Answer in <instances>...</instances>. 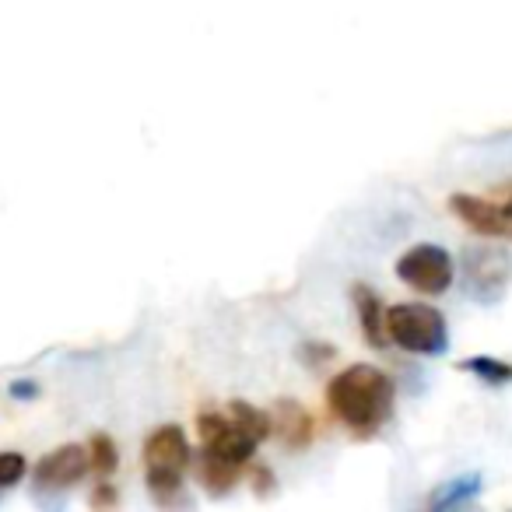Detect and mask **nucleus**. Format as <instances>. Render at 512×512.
<instances>
[{
    "label": "nucleus",
    "mask_w": 512,
    "mask_h": 512,
    "mask_svg": "<svg viewBox=\"0 0 512 512\" xmlns=\"http://www.w3.org/2000/svg\"><path fill=\"white\" fill-rule=\"evenodd\" d=\"M25 456L22 453H0V491H8L11 484H18L25 477Z\"/></svg>",
    "instance_id": "obj_14"
},
{
    "label": "nucleus",
    "mask_w": 512,
    "mask_h": 512,
    "mask_svg": "<svg viewBox=\"0 0 512 512\" xmlns=\"http://www.w3.org/2000/svg\"><path fill=\"white\" fill-rule=\"evenodd\" d=\"M467 292L477 302H498L512 281V256L495 246H474L463 253Z\"/></svg>",
    "instance_id": "obj_6"
},
{
    "label": "nucleus",
    "mask_w": 512,
    "mask_h": 512,
    "mask_svg": "<svg viewBox=\"0 0 512 512\" xmlns=\"http://www.w3.org/2000/svg\"><path fill=\"white\" fill-rule=\"evenodd\" d=\"M249 481H256V488L267 491V484H271V470L264 467H253V474H249Z\"/></svg>",
    "instance_id": "obj_15"
},
{
    "label": "nucleus",
    "mask_w": 512,
    "mask_h": 512,
    "mask_svg": "<svg viewBox=\"0 0 512 512\" xmlns=\"http://www.w3.org/2000/svg\"><path fill=\"white\" fill-rule=\"evenodd\" d=\"M271 428L295 449L313 442V418H309L306 407H299L295 400H281L278 414L271 418Z\"/></svg>",
    "instance_id": "obj_10"
},
{
    "label": "nucleus",
    "mask_w": 512,
    "mask_h": 512,
    "mask_svg": "<svg viewBox=\"0 0 512 512\" xmlns=\"http://www.w3.org/2000/svg\"><path fill=\"white\" fill-rule=\"evenodd\" d=\"M271 414H264L260 407L235 400L225 411L214 407L197 418V477L211 495H225L232 491V484L239 481V474L249 467L256 446L271 435Z\"/></svg>",
    "instance_id": "obj_1"
},
{
    "label": "nucleus",
    "mask_w": 512,
    "mask_h": 512,
    "mask_svg": "<svg viewBox=\"0 0 512 512\" xmlns=\"http://www.w3.org/2000/svg\"><path fill=\"white\" fill-rule=\"evenodd\" d=\"M449 211H453L456 218H460L463 225L470 228V232L488 235V239H495V235H505L502 207L488 204V200L470 197V193H456V197H449Z\"/></svg>",
    "instance_id": "obj_8"
},
{
    "label": "nucleus",
    "mask_w": 512,
    "mask_h": 512,
    "mask_svg": "<svg viewBox=\"0 0 512 512\" xmlns=\"http://www.w3.org/2000/svg\"><path fill=\"white\" fill-rule=\"evenodd\" d=\"M355 306H358V327L372 348H386V309L379 295L369 285H355Z\"/></svg>",
    "instance_id": "obj_9"
},
{
    "label": "nucleus",
    "mask_w": 512,
    "mask_h": 512,
    "mask_svg": "<svg viewBox=\"0 0 512 512\" xmlns=\"http://www.w3.org/2000/svg\"><path fill=\"white\" fill-rule=\"evenodd\" d=\"M502 218H505V235H509V239H512V197L502 204Z\"/></svg>",
    "instance_id": "obj_17"
},
{
    "label": "nucleus",
    "mask_w": 512,
    "mask_h": 512,
    "mask_svg": "<svg viewBox=\"0 0 512 512\" xmlns=\"http://www.w3.org/2000/svg\"><path fill=\"white\" fill-rule=\"evenodd\" d=\"M393 379L376 365H351L327 386V407L351 435L369 439L393 418Z\"/></svg>",
    "instance_id": "obj_2"
},
{
    "label": "nucleus",
    "mask_w": 512,
    "mask_h": 512,
    "mask_svg": "<svg viewBox=\"0 0 512 512\" xmlns=\"http://www.w3.org/2000/svg\"><path fill=\"white\" fill-rule=\"evenodd\" d=\"M463 372H470V376H477L481 383L488 386H505L512 383V365L502 362V358H488V355H474L467 358V362H460Z\"/></svg>",
    "instance_id": "obj_11"
},
{
    "label": "nucleus",
    "mask_w": 512,
    "mask_h": 512,
    "mask_svg": "<svg viewBox=\"0 0 512 512\" xmlns=\"http://www.w3.org/2000/svg\"><path fill=\"white\" fill-rule=\"evenodd\" d=\"M397 278L421 295H442L453 288L456 278L453 256L442 246H435V242H421V246H411L397 260Z\"/></svg>",
    "instance_id": "obj_5"
},
{
    "label": "nucleus",
    "mask_w": 512,
    "mask_h": 512,
    "mask_svg": "<svg viewBox=\"0 0 512 512\" xmlns=\"http://www.w3.org/2000/svg\"><path fill=\"white\" fill-rule=\"evenodd\" d=\"M92 502H95V505H102V502H109V505H113V502H116V491L109 488V484H99V491H95V498H92Z\"/></svg>",
    "instance_id": "obj_16"
},
{
    "label": "nucleus",
    "mask_w": 512,
    "mask_h": 512,
    "mask_svg": "<svg viewBox=\"0 0 512 512\" xmlns=\"http://www.w3.org/2000/svg\"><path fill=\"white\" fill-rule=\"evenodd\" d=\"M477 491H481V477H477V474L456 477V481L442 484V491L432 498V505H435V509H449V505H463V502H470V498H477Z\"/></svg>",
    "instance_id": "obj_12"
},
{
    "label": "nucleus",
    "mask_w": 512,
    "mask_h": 512,
    "mask_svg": "<svg viewBox=\"0 0 512 512\" xmlns=\"http://www.w3.org/2000/svg\"><path fill=\"white\" fill-rule=\"evenodd\" d=\"M386 341L411 355H442L449 348V327L439 309L425 302H400L386 309Z\"/></svg>",
    "instance_id": "obj_4"
},
{
    "label": "nucleus",
    "mask_w": 512,
    "mask_h": 512,
    "mask_svg": "<svg viewBox=\"0 0 512 512\" xmlns=\"http://www.w3.org/2000/svg\"><path fill=\"white\" fill-rule=\"evenodd\" d=\"M92 470V456H88V446H78V442H67V446L53 449L39 460L36 467V488L39 491H67L81 481V477Z\"/></svg>",
    "instance_id": "obj_7"
},
{
    "label": "nucleus",
    "mask_w": 512,
    "mask_h": 512,
    "mask_svg": "<svg viewBox=\"0 0 512 512\" xmlns=\"http://www.w3.org/2000/svg\"><path fill=\"white\" fill-rule=\"evenodd\" d=\"M190 467L193 449L179 425H162L144 439V481L158 505L183 502V477Z\"/></svg>",
    "instance_id": "obj_3"
},
{
    "label": "nucleus",
    "mask_w": 512,
    "mask_h": 512,
    "mask_svg": "<svg viewBox=\"0 0 512 512\" xmlns=\"http://www.w3.org/2000/svg\"><path fill=\"white\" fill-rule=\"evenodd\" d=\"M88 456H92V470H99V474H113L116 463H120L116 442L109 439V435H95V439L88 442Z\"/></svg>",
    "instance_id": "obj_13"
}]
</instances>
